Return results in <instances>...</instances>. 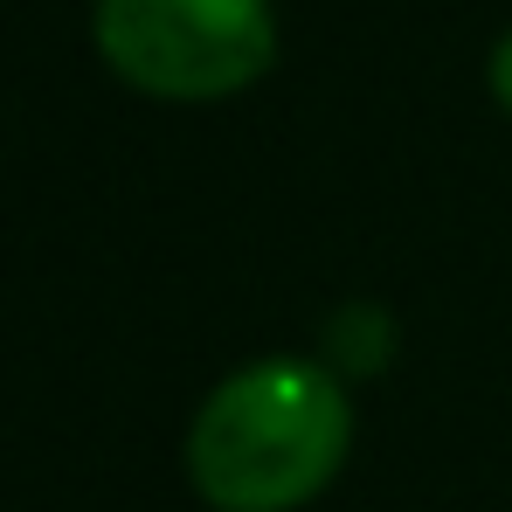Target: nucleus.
I'll return each mask as SVG.
<instances>
[{
  "instance_id": "f257e3e1",
  "label": "nucleus",
  "mask_w": 512,
  "mask_h": 512,
  "mask_svg": "<svg viewBox=\"0 0 512 512\" xmlns=\"http://www.w3.org/2000/svg\"><path fill=\"white\" fill-rule=\"evenodd\" d=\"M353 450V395L326 360L270 353L222 374L187 423V478L215 512H305Z\"/></svg>"
},
{
  "instance_id": "f03ea898",
  "label": "nucleus",
  "mask_w": 512,
  "mask_h": 512,
  "mask_svg": "<svg viewBox=\"0 0 512 512\" xmlns=\"http://www.w3.org/2000/svg\"><path fill=\"white\" fill-rule=\"evenodd\" d=\"M90 42L139 97L222 104L270 77L284 35L270 0H97Z\"/></svg>"
},
{
  "instance_id": "7ed1b4c3",
  "label": "nucleus",
  "mask_w": 512,
  "mask_h": 512,
  "mask_svg": "<svg viewBox=\"0 0 512 512\" xmlns=\"http://www.w3.org/2000/svg\"><path fill=\"white\" fill-rule=\"evenodd\" d=\"M485 84H492V97H499V111L512 118V28L492 42V63H485Z\"/></svg>"
}]
</instances>
